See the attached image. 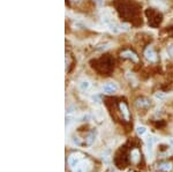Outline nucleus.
Here are the masks:
<instances>
[{"instance_id": "obj_1", "label": "nucleus", "mask_w": 173, "mask_h": 172, "mask_svg": "<svg viewBox=\"0 0 173 172\" xmlns=\"http://www.w3.org/2000/svg\"><path fill=\"white\" fill-rule=\"evenodd\" d=\"M91 169V163L90 161L86 158H84L82 162H80L78 165H75L74 168H70L72 172H89Z\"/></svg>"}, {"instance_id": "obj_2", "label": "nucleus", "mask_w": 173, "mask_h": 172, "mask_svg": "<svg viewBox=\"0 0 173 172\" xmlns=\"http://www.w3.org/2000/svg\"><path fill=\"white\" fill-rule=\"evenodd\" d=\"M144 56L147 58L148 60L150 62H156L158 60V57H157V53L155 52V50L152 49L151 46H148L146 51H144Z\"/></svg>"}, {"instance_id": "obj_3", "label": "nucleus", "mask_w": 173, "mask_h": 172, "mask_svg": "<svg viewBox=\"0 0 173 172\" xmlns=\"http://www.w3.org/2000/svg\"><path fill=\"white\" fill-rule=\"evenodd\" d=\"M119 110H120L121 115H122V118L126 121H129L130 113H129V110H128V106H127V104H126L125 102H120L119 103Z\"/></svg>"}, {"instance_id": "obj_4", "label": "nucleus", "mask_w": 173, "mask_h": 172, "mask_svg": "<svg viewBox=\"0 0 173 172\" xmlns=\"http://www.w3.org/2000/svg\"><path fill=\"white\" fill-rule=\"evenodd\" d=\"M121 57L122 58H126V59H130L132 61L134 62H137L138 61V57L135 54L133 51H130V50H127V51H124V52H121Z\"/></svg>"}, {"instance_id": "obj_5", "label": "nucleus", "mask_w": 173, "mask_h": 172, "mask_svg": "<svg viewBox=\"0 0 173 172\" xmlns=\"http://www.w3.org/2000/svg\"><path fill=\"white\" fill-rule=\"evenodd\" d=\"M150 104H151L150 101L147 99V98H137L135 101V105L137 106V107H140V109H147V107L150 106Z\"/></svg>"}, {"instance_id": "obj_6", "label": "nucleus", "mask_w": 173, "mask_h": 172, "mask_svg": "<svg viewBox=\"0 0 173 172\" xmlns=\"http://www.w3.org/2000/svg\"><path fill=\"white\" fill-rule=\"evenodd\" d=\"M158 170L162 172H172L173 164L171 162H163L158 164Z\"/></svg>"}, {"instance_id": "obj_7", "label": "nucleus", "mask_w": 173, "mask_h": 172, "mask_svg": "<svg viewBox=\"0 0 173 172\" xmlns=\"http://www.w3.org/2000/svg\"><path fill=\"white\" fill-rule=\"evenodd\" d=\"M130 161L133 164H138V162L141 161V154L138 149H133L130 153Z\"/></svg>"}, {"instance_id": "obj_8", "label": "nucleus", "mask_w": 173, "mask_h": 172, "mask_svg": "<svg viewBox=\"0 0 173 172\" xmlns=\"http://www.w3.org/2000/svg\"><path fill=\"white\" fill-rule=\"evenodd\" d=\"M117 89H118L117 84H114V83H106L103 87V90L105 91V93H108V94L114 93V91H116Z\"/></svg>"}, {"instance_id": "obj_9", "label": "nucleus", "mask_w": 173, "mask_h": 172, "mask_svg": "<svg viewBox=\"0 0 173 172\" xmlns=\"http://www.w3.org/2000/svg\"><path fill=\"white\" fill-rule=\"evenodd\" d=\"M94 140H95V133L91 132L88 136H86V146H90V145H92V142H94Z\"/></svg>"}, {"instance_id": "obj_10", "label": "nucleus", "mask_w": 173, "mask_h": 172, "mask_svg": "<svg viewBox=\"0 0 173 172\" xmlns=\"http://www.w3.org/2000/svg\"><path fill=\"white\" fill-rule=\"evenodd\" d=\"M80 88L82 89V90H88V89L90 88V83H89L88 81H82V82L80 83Z\"/></svg>"}, {"instance_id": "obj_11", "label": "nucleus", "mask_w": 173, "mask_h": 172, "mask_svg": "<svg viewBox=\"0 0 173 172\" xmlns=\"http://www.w3.org/2000/svg\"><path fill=\"white\" fill-rule=\"evenodd\" d=\"M136 132H137L138 135H144L146 132H147V129H146L144 126H138V127L136 128Z\"/></svg>"}, {"instance_id": "obj_12", "label": "nucleus", "mask_w": 173, "mask_h": 172, "mask_svg": "<svg viewBox=\"0 0 173 172\" xmlns=\"http://www.w3.org/2000/svg\"><path fill=\"white\" fill-rule=\"evenodd\" d=\"M147 146H148V149H149V150L152 149V146H154V139H152V137H148Z\"/></svg>"}, {"instance_id": "obj_13", "label": "nucleus", "mask_w": 173, "mask_h": 172, "mask_svg": "<svg viewBox=\"0 0 173 172\" xmlns=\"http://www.w3.org/2000/svg\"><path fill=\"white\" fill-rule=\"evenodd\" d=\"M65 62H66V72H67L68 71L69 66H70V56H69V54H66Z\"/></svg>"}, {"instance_id": "obj_14", "label": "nucleus", "mask_w": 173, "mask_h": 172, "mask_svg": "<svg viewBox=\"0 0 173 172\" xmlns=\"http://www.w3.org/2000/svg\"><path fill=\"white\" fill-rule=\"evenodd\" d=\"M72 121H73V118H72L70 115H67V117H66V126H68Z\"/></svg>"}, {"instance_id": "obj_15", "label": "nucleus", "mask_w": 173, "mask_h": 172, "mask_svg": "<svg viewBox=\"0 0 173 172\" xmlns=\"http://www.w3.org/2000/svg\"><path fill=\"white\" fill-rule=\"evenodd\" d=\"M167 53H169L170 57L173 58V44L171 45V46H169V49H167Z\"/></svg>"}, {"instance_id": "obj_16", "label": "nucleus", "mask_w": 173, "mask_h": 172, "mask_svg": "<svg viewBox=\"0 0 173 172\" xmlns=\"http://www.w3.org/2000/svg\"><path fill=\"white\" fill-rule=\"evenodd\" d=\"M92 101H96V103H100V98L96 95V96H92Z\"/></svg>"}, {"instance_id": "obj_17", "label": "nucleus", "mask_w": 173, "mask_h": 172, "mask_svg": "<svg viewBox=\"0 0 173 172\" xmlns=\"http://www.w3.org/2000/svg\"><path fill=\"white\" fill-rule=\"evenodd\" d=\"M73 1H81V0H73Z\"/></svg>"}]
</instances>
